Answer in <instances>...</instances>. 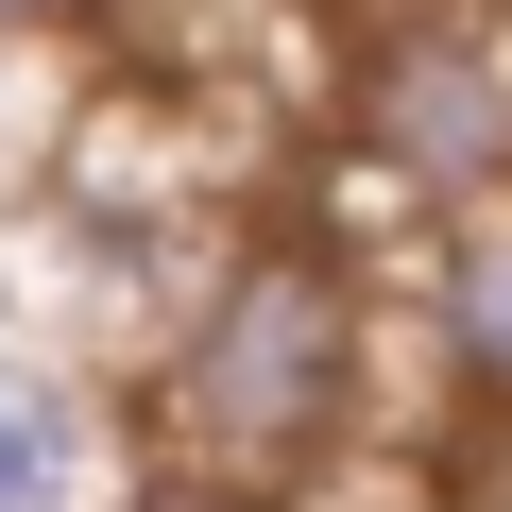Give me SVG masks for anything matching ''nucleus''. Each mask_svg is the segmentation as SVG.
I'll list each match as a JSON object with an SVG mask.
<instances>
[{
    "instance_id": "39448f33",
    "label": "nucleus",
    "mask_w": 512,
    "mask_h": 512,
    "mask_svg": "<svg viewBox=\"0 0 512 512\" xmlns=\"http://www.w3.org/2000/svg\"><path fill=\"white\" fill-rule=\"evenodd\" d=\"M103 0H0V35H86Z\"/></svg>"
},
{
    "instance_id": "f03ea898",
    "label": "nucleus",
    "mask_w": 512,
    "mask_h": 512,
    "mask_svg": "<svg viewBox=\"0 0 512 512\" xmlns=\"http://www.w3.org/2000/svg\"><path fill=\"white\" fill-rule=\"evenodd\" d=\"M359 171H393L427 222L512 205V0H393L342 86Z\"/></svg>"
},
{
    "instance_id": "20e7f679",
    "label": "nucleus",
    "mask_w": 512,
    "mask_h": 512,
    "mask_svg": "<svg viewBox=\"0 0 512 512\" xmlns=\"http://www.w3.org/2000/svg\"><path fill=\"white\" fill-rule=\"evenodd\" d=\"M410 325H427V393L512 444V205H461L410 239Z\"/></svg>"
},
{
    "instance_id": "7ed1b4c3",
    "label": "nucleus",
    "mask_w": 512,
    "mask_h": 512,
    "mask_svg": "<svg viewBox=\"0 0 512 512\" xmlns=\"http://www.w3.org/2000/svg\"><path fill=\"white\" fill-rule=\"evenodd\" d=\"M0 512H154L137 393L86 342H0Z\"/></svg>"
},
{
    "instance_id": "f257e3e1",
    "label": "nucleus",
    "mask_w": 512,
    "mask_h": 512,
    "mask_svg": "<svg viewBox=\"0 0 512 512\" xmlns=\"http://www.w3.org/2000/svg\"><path fill=\"white\" fill-rule=\"evenodd\" d=\"M393 359H427V325L393 308V274L342 222H239L120 393H137V444H154L171 512H291L359 444L427 427L393 393Z\"/></svg>"
}]
</instances>
